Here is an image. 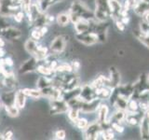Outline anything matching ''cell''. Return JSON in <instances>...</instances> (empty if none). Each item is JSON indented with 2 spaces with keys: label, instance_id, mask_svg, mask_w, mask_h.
<instances>
[{
  "label": "cell",
  "instance_id": "obj_1",
  "mask_svg": "<svg viewBox=\"0 0 149 140\" xmlns=\"http://www.w3.org/2000/svg\"><path fill=\"white\" fill-rule=\"evenodd\" d=\"M21 10L20 1L14 0H0V16L5 18L13 17L14 14Z\"/></svg>",
  "mask_w": 149,
  "mask_h": 140
},
{
  "label": "cell",
  "instance_id": "obj_2",
  "mask_svg": "<svg viewBox=\"0 0 149 140\" xmlns=\"http://www.w3.org/2000/svg\"><path fill=\"white\" fill-rule=\"evenodd\" d=\"M70 13H74L77 15L78 17H80L82 19H87V20H91V19L94 17V13L91 12L88 8L85 5V3L82 1H74L71 4V7L69 8Z\"/></svg>",
  "mask_w": 149,
  "mask_h": 140
},
{
  "label": "cell",
  "instance_id": "obj_3",
  "mask_svg": "<svg viewBox=\"0 0 149 140\" xmlns=\"http://www.w3.org/2000/svg\"><path fill=\"white\" fill-rule=\"evenodd\" d=\"M108 1L109 0H95L94 17L99 22L106 21L110 16Z\"/></svg>",
  "mask_w": 149,
  "mask_h": 140
},
{
  "label": "cell",
  "instance_id": "obj_4",
  "mask_svg": "<svg viewBox=\"0 0 149 140\" xmlns=\"http://www.w3.org/2000/svg\"><path fill=\"white\" fill-rule=\"evenodd\" d=\"M69 109V106L67 102L63 98L59 99L50 100L49 101V113L51 115H59L66 113Z\"/></svg>",
  "mask_w": 149,
  "mask_h": 140
},
{
  "label": "cell",
  "instance_id": "obj_5",
  "mask_svg": "<svg viewBox=\"0 0 149 140\" xmlns=\"http://www.w3.org/2000/svg\"><path fill=\"white\" fill-rule=\"evenodd\" d=\"M76 37L79 42H81L82 44L87 46L93 45L99 41V36L93 30L82 33V34H77Z\"/></svg>",
  "mask_w": 149,
  "mask_h": 140
},
{
  "label": "cell",
  "instance_id": "obj_6",
  "mask_svg": "<svg viewBox=\"0 0 149 140\" xmlns=\"http://www.w3.org/2000/svg\"><path fill=\"white\" fill-rule=\"evenodd\" d=\"M38 64H39V61L32 56L31 58L25 60L24 62L21 64L20 68H19V73L22 75H26V74H30L32 72H34L36 70V66Z\"/></svg>",
  "mask_w": 149,
  "mask_h": 140
},
{
  "label": "cell",
  "instance_id": "obj_7",
  "mask_svg": "<svg viewBox=\"0 0 149 140\" xmlns=\"http://www.w3.org/2000/svg\"><path fill=\"white\" fill-rule=\"evenodd\" d=\"M66 46V39H65V36H58L51 41L49 50H51V52L54 54H60L62 53L65 49Z\"/></svg>",
  "mask_w": 149,
  "mask_h": 140
},
{
  "label": "cell",
  "instance_id": "obj_8",
  "mask_svg": "<svg viewBox=\"0 0 149 140\" xmlns=\"http://www.w3.org/2000/svg\"><path fill=\"white\" fill-rule=\"evenodd\" d=\"M2 37H4L5 39L12 41V40H17L19 38H21L22 36V33L20 29L12 26H8L7 27L6 29H4L1 33Z\"/></svg>",
  "mask_w": 149,
  "mask_h": 140
},
{
  "label": "cell",
  "instance_id": "obj_9",
  "mask_svg": "<svg viewBox=\"0 0 149 140\" xmlns=\"http://www.w3.org/2000/svg\"><path fill=\"white\" fill-rule=\"evenodd\" d=\"M101 124L99 123H93L90 124L85 129V138L86 139H97L101 134Z\"/></svg>",
  "mask_w": 149,
  "mask_h": 140
},
{
  "label": "cell",
  "instance_id": "obj_10",
  "mask_svg": "<svg viewBox=\"0 0 149 140\" xmlns=\"http://www.w3.org/2000/svg\"><path fill=\"white\" fill-rule=\"evenodd\" d=\"M96 94H95V91L94 88H93L91 85H84L81 89H80V92H79L78 97L83 102H88L91 101L92 99H94Z\"/></svg>",
  "mask_w": 149,
  "mask_h": 140
},
{
  "label": "cell",
  "instance_id": "obj_11",
  "mask_svg": "<svg viewBox=\"0 0 149 140\" xmlns=\"http://www.w3.org/2000/svg\"><path fill=\"white\" fill-rule=\"evenodd\" d=\"M15 93L16 91H6L0 94V101L3 106H9L15 105Z\"/></svg>",
  "mask_w": 149,
  "mask_h": 140
},
{
  "label": "cell",
  "instance_id": "obj_12",
  "mask_svg": "<svg viewBox=\"0 0 149 140\" xmlns=\"http://www.w3.org/2000/svg\"><path fill=\"white\" fill-rule=\"evenodd\" d=\"M100 98H94L91 101L88 102H83L80 111L86 112V113H91V112H94L97 110L100 106Z\"/></svg>",
  "mask_w": 149,
  "mask_h": 140
},
{
  "label": "cell",
  "instance_id": "obj_13",
  "mask_svg": "<svg viewBox=\"0 0 149 140\" xmlns=\"http://www.w3.org/2000/svg\"><path fill=\"white\" fill-rule=\"evenodd\" d=\"M74 30L77 34H82V33L88 32L91 29V20H87V19H80L77 22L74 24Z\"/></svg>",
  "mask_w": 149,
  "mask_h": 140
},
{
  "label": "cell",
  "instance_id": "obj_14",
  "mask_svg": "<svg viewBox=\"0 0 149 140\" xmlns=\"http://www.w3.org/2000/svg\"><path fill=\"white\" fill-rule=\"evenodd\" d=\"M3 86L9 91H16L19 86V82L17 78L14 75H9V76H5L3 78Z\"/></svg>",
  "mask_w": 149,
  "mask_h": 140
},
{
  "label": "cell",
  "instance_id": "obj_15",
  "mask_svg": "<svg viewBox=\"0 0 149 140\" xmlns=\"http://www.w3.org/2000/svg\"><path fill=\"white\" fill-rule=\"evenodd\" d=\"M109 10H110V16L113 17L115 20H118L119 15L122 11V8H121V4L118 0H109Z\"/></svg>",
  "mask_w": 149,
  "mask_h": 140
},
{
  "label": "cell",
  "instance_id": "obj_16",
  "mask_svg": "<svg viewBox=\"0 0 149 140\" xmlns=\"http://www.w3.org/2000/svg\"><path fill=\"white\" fill-rule=\"evenodd\" d=\"M141 136L143 139L149 138V113L144 115L141 120Z\"/></svg>",
  "mask_w": 149,
  "mask_h": 140
},
{
  "label": "cell",
  "instance_id": "obj_17",
  "mask_svg": "<svg viewBox=\"0 0 149 140\" xmlns=\"http://www.w3.org/2000/svg\"><path fill=\"white\" fill-rule=\"evenodd\" d=\"M26 94L23 92L22 89H20V90H16V93H15V106H18L20 109L24 108L25 104H26Z\"/></svg>",
  "mask_w": 149,
  "mask_h": 140
},
{
  "label": "cell",
  "instance_id": "obj_18",
  "mask_svg": "<svg viewBox=\"0 0 149 140\" xmlns=\"http://www.w3.org/2000/svg\"><path fill=\"white\" fill-rule=\"evenodd\" d=\"M36 71H37L40 75H42V76H47V77H50V78H53L54 75L56 74L55 70H53L51 67H49V65H47L45 64H37Z\"/></svg>",
  "mask_w": 149,
  "mask_h": 140
},
{
  "label": "cell",
  "instance_id": "obj_19",
  "mask_svg": "<svg viewBox=\"0 0 149 140\" xmlns=\"http://www.w3.org/2000/svg\"><path fill=\"white\" fill-rule=\"evenodd\" d=\"M38 41H36L35 39H33V38H28L26 41H25V43H24V49L25 50L27 51L28 53L31 54L33 57L36 55V50H37V48H38Z\"/></svg>",
  "mask_w": 149,
  "mask_h": 140
},
{
  "label": "cell",
  "instance_id": "obj_20",
  "mask_svg": "<svg viewBox=\"0 0 149 140\" xmlns=\"http://www.w3.org/2000/svg\"><path fill=\"white\" fill-rule=\"evenodd\" d=\"M36 88L41 90L46 87H49L52 85V78L47 77V76H41L36 79Z\"/></svg>",
  "mask_w": 149,
  "mask_h": 140
},
{
  "label": "cell",
  "instance_id": "obj_21",
  "mask_svg": "<svg viewBox=\"0 0 149 140\" xmlns=\"http://www.w3.org/2000/svg\"><path fill=\"white\" fill-rule=\"evenodd\" d=\"M109 80H110V85L111 87H116L119 84L120 81V74L118 71V69L116 67H111L110 68V78H109Z\"/></svg>",
  "mask_w": 149,
  "mask_h": 140
},
{
  "label": "cell",
  "instance_id": "obj_22",
  "mask_svg": "<svg viewBox=\"0 0 149 140\" xmlns=\"http://www.w3.org/2000/svg\"><path fill=\"white\" fill-rule=\"evenodd\" d=\"M56 22H57L58 25H60V26H67L69 23L71 22L69 12L59 13L57 17H56Z\"/></svg>",
  "mask_w": 149,
  "mask_h": 140
},
{
  "label": "cell",
  "instance_id": "obj_23",
  "mask_svg": "<svg viewBox=\"0 0 149 140\" xmlns=\"http://www.w3.org/2000/svg\"><path fill=\"white\" fill-rule=\"evenodd\" d=\"M23 92L25 93L27 97H31L35 100H39L42 98V94L39 89H30V88H24L22 89Z\"/></svg>",
  "mask_w": 149,
  "mask_h": 140
},
{
  "label": "cell",
  "instance_id": "obj_24",
  "mask_svg": "<svg viewBox=\"0 0 149 140\" xmlns=\"http://www.w3.org/2000/svg\"><path fill=\"white\" fill-rule=\"evenodd\" d=\"M98 111H99V114H98V121H99V123L101 125L106 123V117L107 113H108V107H107V106L100 105Z\"/></svg>",
  "mask_w": 149,
  "mask_h": 140
},
{
  "label": "cell",
  "instance_id": "obj_25",
  "mask_svg": "<svg viewBox=\"0 0 149 140\" xmlns=\"http://www.w3.org/2000/svg\"><path fill=\"white\" fill-rule=\"evenodd\" d=\"M5 111L8 117L10 118H16L19 115H20V108L15 105L13 106H4Z\"/></svg>",
  "mask_w": 149,
  "mask_h": 140
},
{
  "label": "cell",
  "instance_id": "obj_26",
  "mask_svg": "<svg viewBox=\"0 0 149 140\" xmlns=\"http://www.w3.org/2000/svg\"><path fill=\"white\" fill-rule=\"evenodd\" d=\"M79 112H80V109L77 108V107H69V109L67 111L68 113V118L69 120L72 121V123H76L77 120L79 118Z\"/></svg>",
  "mask_w": 149,
  "mask_h": 140
},
{
  "label": "cell",
  "instance_id": "obj_27",
  "mask_svg": "<svg viewBox=\"0 0 149 140\" xmlns=\"http://www.w3.org/2000/svg\"><path fill=\"white\" fill-rule=\"evenodd\" d=\"M115 106L118 107V108H119L120 110H123L125 108H127L128 107L127 99H125V98L118 95V97L116 98V101H115Z\"/></svg>",
  "mask_w": 149,
  "mask_h": 140
},
{
  "label": "cell",
  "instance_id": "obj_28",
  "mask_svg": "<svg viewBox=\"0 0 149 140\" xmlns=\"http://www.w3.org/2000/svg\"><path fill=\"white\" fill-rule=\"evenodd\" d=\"M21 10H22L24 13H27L30 11L31 7H32V0H21Z\"/></svg>",
  "mask_w": 149,
  "mask_h": 140
},
{
  "label": "cell",
  "instance_id": "obj_29",
  "mask_svg": "<svg viewBox=\"0 0 149 140\" xmlns=\"http://www.w3.org/2000/svg\"><path fill=\"white\" fill-rule=\"evenodd\" d=\"M74 124H76V126L78 129L85 131V129L88 126V121L85 118H78L76 123H74Z\"/></svg>",
  "mask_w": 149,
  "mask_h": 140
},
{
  "label": "cell",
  "instance_id": "obj_30",
  "mask_svg": "<svg viewBox=\"0 0 149 140\" xmlns=\"http://www.w3.org/2000/svg\"><path fill=\"white\" fill-rule=\"evenodd\" d=\"M30 37L33 39H35L36 41H39L42 37H43V35L41 34V32L39 31L38 28H34L31 32Z\"/></svg>",
  "mask_w": 149,
  "mask_h": 140
},
{
  "label": "cell",
  "instance_id": "obj_31",
  "mask_svg": "<svg viewBox=\"0 0 149 140\" xmlns=\"http://www.w3.org/2000/svg\"><path fill=\"white\" fill-rule=\"evenodd\" d=\"M24 18H25V13L22 10H19L18 12H16L15 14H14V16H13V19L17 22H22Z\"/></svg>",
  "mask_w": 149,
  "mask_h": 140
},
{
  "label": "cell",
  "instance_id": "obj_32",
  "mask_svg": "<svg viewBox=\"0 0 149 140\" xmlns=\"http://www.w3.org/2000/svg\"><path fill=\"white\" fill-rule=\"evenodd\" d=\"M137 38H138L140 41H142L144 45H146V47H148V48H149V36L144 35V34H143V33L141 32V33H140V35L137 36Z\"/></svg>",
  "mask_w": 149,
  "mask_h": 140
},
{
  "label": "cell",
  "instance_id": "obj_33",
  "mask_svg": "<svg viewBox=\"0 0 149 140\" xmlns=\"http://www.w3.org/2000/svg\"><path fill=\"white\" fill-rule=\"evenodd\" d=\"M101 134H102V138H104V139H112V138H114V136H115L111 129H106L104 132L101 131Z\"/></svg>",
  "mask_w": 149,
  "mask_h": 140
},
{
  "label": "cell",
  "instance_id": "obj_34",
  "mask_svg": "<svg viewBox=\"0 0 149 140\" xmlns=\"http://www.w3.org/2000/svg\"><path fill=\"white\" fill-rule=\"evenodd\" d=\"M13 135H14L13 130H12V129H10V128H7V129H5V131H4L3 134H2L3 139H11Z\"/></svg>",
  "mask_w": 149,
  "mask_h": 140
},
{
  "label": "cell",
  "instance_id": "obj_35",
  "mask_svg": "<svg viewBox=\"0 0 149 140\" xmlns=\"http://www.w3.org/2000/svg\"><path fill=\"white\" fill-rule=\"evenodd\" d=\"M114 119L116 120V123H121L122 120H125V114L122 110H120L118 112H116V113L114 115Z\"/></svg>",
  "mask_w": 149,
  "mask_h": 140
},
{
  "label": "cell",
  "instance_id": "obj_36",
  "mask_svg": "<svg viewBox=\"0 0 149 140\" xmlns=\"http://www.w3.org/2000/svg\"><path fill=\"white\" fill-rule=\"evenodd\" d=\"M55 138L56 139H64L66 137V133H65V131L63 130V129H59L55 132Z\"/></svg>",
  "mask_w": 149,
  "mask_h": 140
},
{
  "label": "cell",
  "instance_id": "obj_37",
  "mask_svg": "<svg viewBox=\"0 0 149 140\" xmlns=\"http://www.w3.org/2000/svg\"><path fill=\"white\" fill-rule=\"evenodd\" d=\"M128 108L130 110V111H136L138 109V104L136 103V101H134V100H132L130 103H129V105H128Z\"/></svg>",
  "mask_w": 149,
  "mask_h": 140
},
{
  "label": "cell",
  "instance_id": "obj_38",
  "mask_svg": "<svg viewBox=\"0 0 149 140\" xmlns=\"http://www.w3.org/2000/svg\"><path fill=\"white\" fill-rule=\"evenodd\" d=\"M112 127H113L116 132H118V133H122L123 131H124V128L122 127L121 125H119L118 123H112Z\"/></svg>",
  "mask_w": 149,
  "mask_h": 140
},
{
  "label": "cell",
  "instance_id": "obj_39",
  "mask_svg": "<svg viewBox=\"0 0 149 140\" xmlns=\"http://www.w3.org/2000/svg\"><path fill=\"white\" fill-rule=\"evenodd\" d=\"M116 27H118V29L119 31H121V32L124 31V29H125V24L121 21H119L118 19V20H116Z\"/></svg>",
  "mask_w": 149,
  "mask_h": 140
},
{
  "label": "cell",
  "instance_id": "obj_40",
  "mask_svg": "<svg viewBox=\"0 0 149 140\" xmlns=\"http://www.w3.org/2000/svg\"><path fill=\"white\" fill-rule=\"evenodd\" d=\"M141 106V108L144 111H147L149 109V103L148 102H146V101H142V103L140 104Z\"/></svg>",
  "mask_w": 149,
  "mask_h": 140
},
{
  "label": "cell",
  "instance_id": "obj_41",
  "mask_svg": "<svg viewBox=\"0 0 149 140\" xmlns=\"http://www.w3.org/2000/svg\"><path fill=\"white\" fill-rule=\"evenodd\" d=\"M72 67H73V70H78L79 67H80V63L77 62V61H74L71 64Z\"/></svg>",
  "mask_w": 149,
  "mask_h": 140
},
{
  "label": "cell",
  "instance_id": "obj_42",
  "mask_svg": "<svg viewBox=\"0 0 149 140\" xmlns=\"http://www.w3.org/2000/svg\"><path fill=\"white\" fill-rule=\"evenodd\" d=\"M6 54V50H4V47H0V58H2Z\"/></svg>",
  "mask_w": 149,
  "mask_h": 140
},
{
  "label": "cell",
  "instance_id": "obj_43",
  "mask_svg": "<svg viewBox=\"0 0 149 140\" xmlns=\"http://www.w3.org/2000/svg\"><path fill=\"white\" fill-rule=\"evenodd\" d=\"M5 44H6V42H5V38L0 36V47H4Z\"/></svg>",
  "mask_w": 149,
  "mask_h": 140
},
{
  "label": "cell",
  "instance_id": "obj_44",
  "mask_svg": "<svg viewBox=\"0 0 149 140\" xmlns=\"http://www.w3.org/2000/svg\"><path fill=\"white\" fill-rule=\"evenodd\" d=\"M144 21H146L149 24V12H146V14H144Z\"/></svg>",
  "mask_w": 149,
  "mask_h": 140
},
{
  "label": "cell",
  "instance_id": "obj_45",
  "mask_svg": "<svg viewBox=\"0 0 149 140\" xmlns=\"http://www.w3.org/2000/svg\"><path fill=\"white\" fill-rule=\"evenodd\" d=\"M63 0H52V5L54 4H57V3H61V2H63Z\"/></svg>",
  "mask_w": 149,
  "mask_h": 140
},
{
  "label": "cell",
  "instance_id": "obj_46",
  "mask_svg": "<svg viewBox=\"0 0 149 140\" xmlns=\"http://www.w3.org/2000/svg\"><path fill=\"white\" fill-rule=\"evenodd\" d=\"M3 80H2V78H0V88H3Z\"/></svg>",
  "mask_w": 149,
  "mask_h": 140
},
{
  "label": "cell",
  "instance_id": "obj_47",
  "mask_svg": "<svg viewBox=\"0 0 149 140\" xmlns=\"http://www.w3.org/2000/svg\"><path fill=\"white\" fill-rule=\"evenodd\" d=\"M3 139V136H2V134H0V140Z\"/></svg>",
  "mask_w": 149,
  "mask_h": 140
},
{
  "label": "cell",
  "instance_id": "obj_48",
  "mask_svg": "<svg viewBox=\"0 0 149 140\" xmlns=\"http://www.w3.org/2000/svg\"><path fill=\"white\" fill-rule=\"evenodd\" d=\"M14 1H21V0H14Z\"/></svg>",
  "mask_w": 149,
  "mask_h": 140
},
{
  "label": "cell",
  "instance_id": "obj_49",
  "mask_svg": "<svg viewBox=\"0 0 149 140\" xmlns=\"http://www.w3.org/2000/svg\"><path fill=\"white\" fill-rule=\"evenodd\" d=\"M148 79H149V77H148Z\"/></svg>",
  "mask_w": 149,
  "mask_h": 140
}]
</instances>
